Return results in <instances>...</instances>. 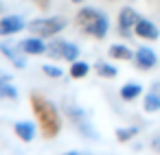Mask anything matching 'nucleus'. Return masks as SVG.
Listing matches in <instances>:
<instances>
[{"label":"nucleus","instance_id":"1","mask_svg":"<svg viewBox=\"0 0 160 155\" xmlns=\"http://www.w3.org/2000/svg\"><path fill=\"white\" fill-rule=\"evenodd\" d=\"M31 109L40 122V129H42V135L46 140H53L57 138V133L62 131V116H59V109L48 101L44 98L42 94H31Z\"/></svg>","mask_w":160,"mask_h":155},{"label":"nucleus","instance_id":"2","mask_svg":"<svg viewBox=\"0 0 160 155\" xmlns=\"http://www.w3.org/2000/svg\"><path fill=\"white\" fill-rule=\"evenodd\" d=\"M77 24H79V29L86 33V35H90V37H94V40H103L105 35H108V31H110V20H108V16L103 13V11H99L97 7H81L79 11H77Z\"/></svg>","mask_w":160,"mask_h":155},{"label":"nucleus","instance_id":"3","mask_svg":"<svg viewBox=\"0 0 160 155\" xmlns=\"http://www.w3.org/2000/svg\"><path fill=\"white\" fill-rule=\"evenodd\" d=\"M64 114L68 116L70 124H72L83 138H88V140H92V142L99 140V133H97V129H94V124H92V120L88 118V114H86L83 107H79V105L72 103V101H66V103H64Z\"/></svg>","mask_w":160,"mask_h":155},{"label":"nucleus","instance_id":"4","mask_svg":"<svg viewBox=\"0 0 160 155\" xmlns=\"http://www.w3.org/2000/svg\"><path fill=\"white\" fill-rule=\"evenodd\" d=\"M66 26H68V18H64V16H46V18H35L29 22V31L42 40L55 37Z\"/></svg>","mask_w":160,"mask_h":155},{"label":"nucleus","instance_id":"5","mask_svg":"<svg viewBox=\"0 0 160 155\" xmlns=\"http://www.w3.org/2000/svg\"><path fill=\"white\" fill-rule=\"evenodd\" d=\"M134 63H136V68H140L142 72H149L151 68L158 66V55H156L153 48H149V46H138V48L134 50Z\"/></svg>","mask_w":160,"mask_h":155},{"label":"nucleus","instance_id":"6","mask_svg":"<svg viewBox=\"0 0 160 155\" xmlns=\"http://www.w3.org/2000/svg\"><path fill=\"white\" fill-rule=\"evenodd\" d=\"M0 53H2V57H7V59L11 61L13 68H18V70H24V68H27V57H29V55H24L18 44L13 46V44H9V42H0Z\"/></svg>","mask_w":160,"mask_h":155},{"label":"nucleus","instance_id":"7","mask_svg":"<svg viewBox=\"0 0 160 155\" xmlns=\"http://www.w3.org/2000/svg\"><path fill=\"white\" fill-rule=\"evenodd\" d=\"M29 24L22 16H5L0 18V37H11L18 35L20 31H24Z\"/></svg>","mask_w":160,"mask_h":155},{"label":"nucleus","instance_id":"8","mask_svg":"<svg viewBox=\"0 0 160 155\" xmlns=\"http://www.w3.org/2000/svg\"><path fill=\"white\" fill-rule=\"evenodd\" d=\"M18 46H20L22 53L29 55V57H40V55H46V50H48V44H46L42 37H38V35H31V37L20 40Z\"/></svg>","mask_w":160,"mask_h":155},{"label":"nucleus","instance_id":"9","mask_svg":"<svg viewBox=\"0 0 160 155\" xmlns=\"http://www.w3.org/2000/svg\"><path fill=\"white\" fill-rule=\"evenodd\" d=\"M134 35H138L140 40L153 42V40L160 37V29H158L151 20H147V18H138V22L134 24Z\"/></svg>","mask_w":160,"mask_h":155},{"label":"nucleus","instance_id":"10","mask_svg":"<svg viewBox=\"0 0 160 155\" xmlns=\"http://www.w3.org/2000/svg\"><path fill=\"white\" fill-rule=\"evenodd\" d=\"M138 11L134 9V7H121V11H118V29H129V31H134V24L138 22Z\"/></svg>","mask_w":160,"mask_h":155},{"label":"nucleus","instance_id":"11","mask_svg":"<svg viewBox=\"0 0 160 155\" xmlns=\"http://www.w3.org/2000/svg\"><path fill=\"white\" fill-rule=\"evenodd\" d=\"M13 133L22 140V142H33L35 140V124L29 120H20L13 124Z\"/></svg>","mask_w":160,"mask_h":155},{"label":"nucleus","instance_id":"12","mask_svg":"<svg viewBox=\"0 0 160 155\" xmlns=\"http://www.w3.org/2000/svg\"><path fill=\"white\" fill-rule=\"evenodd\" d=\"M108 55L112 59H118V61H132L134 59V50L127 44H112L108 48Z\"/></svg>","mask_w":160,"mask_h":155},{"label":"nucleus","instance_id":"13","mask_svg":"<svg viewBox=\"0 0 160 155\" xmlns=\"http://www.w3.org/2000/svg\"><path fill=\"white\" fill-rule=\"evenodd\" d=\"M140 94H142V85H140V83H136V81H127V83L121 87V98H123V101H127V103L136 101Z\"/></svg>","mask_w":160,"mask_h":155},{"label":"nucleus","instance_id":"14","mask_svg":"<svg viewBox=\"0 0 160 155\" xmlns=\"http://www.w3.org/2000/svg\"><path fill=\"white\" fill-rule=\"evenodd\" d=\"M142 109H145L147 114H156V111H160V94L153 92V90H149V92L142 96Z\"/></svg>","mask_w":160,"mask_h":155},{"label":"nucleus","instance_id":"15","mask_svg":"<svg viewBox=\"0 0 160 155\" xmlns=\"http://www.w3.org/2000/svg\"><path fill=\"white\" fill-rule=\"evenodd\" d=\"M90 70H92V66H90L88 61H81V59H77V61H72V63H70V70H68V74H70V79H86Z\"/></svg>","mask_w":160,"mask_h":155},{"label":"nucleus","instance_id":"16","mask_svg":"<svg viewBox=\"0 0 160 155\" xmlns=\"http://www.w3.org/2000/svg\"><path fill=\"white\" fill-rule=\"evenodd\" d=\"M92 68H94V72H97L99 77H103V79H114V77L118 74L116 66H112L110 61H97Z\"/></svg>","mask_w":160,"mask_h":155},{"label":"nucleus","instance_id":"17","mask_svg":"<svg viewBox=\"0 0 160 155\" xmlns=\"http://www.w3.org/2000/svg\"><path fill=\"white\" fill-rule=\"evenodd\" d=\"M114 135H116V142H121V144L132 142L134 135H138V127H136V124H132V127H118V129L114 131Z\"/></svg>","mask_w":160,"mask_h":155},{"label":"nucleus","instance_id":"18","mask_svg":"<svg viewBox=\"0 0 160 155\" xmlns=\"http://www.w3.org/2000/svg\"><path fill=\"white\" fill-rule=\"evenodd\" d=\"M64 48H66V40H51L46 55L51 59H62L64 61Z\"/></svg>","mask_w":160,"mask_h":155},{"label":"nucleus","instance_id":"19","mask_svg":"<svg viewBox=\"0 0 160 155\" xmlns=\"http://www.w3.org/2000/svg\"><path fill=\"white\" fill-rule=\"evenodd\" d=\"M79 55H81V48H79L75 42H68V40H66V48H64V61L72 63V61H77V59H79Z\"/></svg>","mask_w":160,"mask_h":155},{"label":"nucleus","instance_id":"20","mask_svg":"<svg viewBox=\"0 0 160 155\" xmlns=\"http://www.w3.org/2000/svg\"><path fill=\"white\" fill-rule=\"evenodd\" d=\"M0 98H5V101H16L18 98V90H16V85H11V81L0 85Z\"/></svg>","mask_w":160,"mask_h":155},{"label":"nucleus","instance_id":"21","mask_svg":"<svg viewBox=\"0 0 160 155\" xmlns=\"http://www.w3.org/2000/svg\"><path fill=\"white\" fill-rule=\"evenodd\" d=\"M42 72H44L46 77H51V79H62V77H64V70L57 68V66H51V63H44V66H42Z\"/></svg>","mask_w":160,"mask_h":155},{"label":"nucleus","instance_id":"22","mask_svg":"<svg viewBox=\"0 0 160 155\" xmlns=\"http://www.w3.org/2000/svg\"><path fill=\"white\" fill-rule=\"evenodd\" d=\"M33 2H35V5L42 9V11H46V9L51 7V0H33Z\"/></svg>","mask_w":160,"mask_h":155},{"label":"nucleus","instance_id":"23","mask_svg":"<svg viewBox=\"0 0 160 155\" xmlns=\"http://www.w3.org/2000/svg\"><path fill=\"white\" fill-rule=\"evenodd\" d=\"M11 81V74H2V72H0V85H2V83H9Z\"/></svg>","mask_w":160,"mask_h":155},{"label":"nucleus","instance_id":"24","mask_svg":"<svg viewBox=\"0 0 160 155\" xmlns=\"http://www.w3.org/2000/svg\"><path fill=\"white\" fill-rule=\"evenodd\" d=\"M151 146H153L156 151H160V138H153V140H151Z\"/></svg>","mask_w":160,"mask_h":155},{"label":"nucleus","instance_id":"25","mask_svg":"<svg viewBox=\"0 0 160 155\" xmlns=\"http://www.w3.org/2000/svg\"><path fill=\"white\" fill-rule=\"evenodd\" d=\"M62 155H86V153H81V151H66V153H62Z\"/></svg>","mask_w":160,"mask_h":155},{"label":"nucleus","instance_id":"26","mask_svg":"<svg viewBox=\"0 0 160 155\" xmlns=\"http://www.w3.org/2000/svg\"><path fill=\"white\" fill-rule=\"evenodd\" d=\"M151 90H153V92H158V94H160V83H153V85H151Z\"/></svg>","mask_w":160,"mask_h":155},{"label":"nucleus","instance_id":"27","mask_svg":"<svg viewBox=\"0 0 160 155\" xmlns=\"http://www.w3.org/2000/svg\"><path fill=\"white\" fill-rule=\"evenodd\" d=\"M70 2H72V5H83L86 0H70Z\"/></svg>","mask_w":160,"mask_h":155},{"label":"nucleus","instance_id":"28","mask_svg":"<svg viewBox=\"0 0 160 155\" xmlns=\"http://www.w3.org/2000/svg\"><path fill=\"white\" fill-rule=\"evenodd\" d=\"M2 11H5V5H2V2H0V13H2Z\"/></svg>","mask_w":160,"mask_h":155},{"label":"nucleus","instance_id":"29","mask_svg":"<svg viewBox=\"0 0 160 155\" xmlns=\"http://www.w3.org/2000/svg\"><path fill=\"white\" fill-rule=\"evenodd\" d=\"M110 2H114V0H110Z\"/></svg>","mask_w":160,"mask_h":155}]
</instances>
